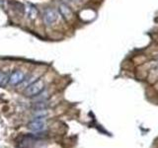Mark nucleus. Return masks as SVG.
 <instances>
[{"label": "nucleus", "instance_id": "nucleus-1", "mask_svg": "<svg viewBox=\"0 0 158 148\" xmlns=\"http://www.w3.org/2000/svg\"><path fill=\"white\" fill-rule=\"evenodd\" d=\"M43 89H45V82H43V80H38V81L32 83L26 88V90L24 91V95L27 97L36 96V95H39Z\"/></svg>", "mask_w": 158, "mask_h": 148}, {"label": "nucleus", "instance_id": "nucleus-2", "mask_svg": "<svg viewBox=\"0 0 158 148\" xmlns=\"http://www.w3.org/2000/svg\"><path fill=\"white\" fill-rule=\"evenodd\" d=\"M58 19V13H56L54 9H47L43 14V22L50 26L51 24H54L55 22Z\"/></svg>", "mask_w": 158, "mask_h": 148}, {"label": "nucleus", "instance_id": "nucleus-3", "mask_svg": "<svg viewBox=\"0 0 158 148\" xmlns=\"http://www.w3.org/2000/svg\"><path fill=\"white\" fill-rule=\"evenodd\" d=\"M58 8H59V12H60L61 16H62L65 20L70 22L73 19V12H72L71 9L66 5V4L61 3Z\"/></svg>", "mask_w": 158, "mask_h": 148}, {"label": "nucleus", "instance_id": "nucleus-4", "mask_svg": "<svg viewBox=\"0 0 158 148\" xmlns=\"http://www.w3.org/2000/svg\"><path fill=\"white\" fill-rule=\"evenodd\" d=\"M36 142L34 136H25L19 142V148H32L36 144Z\"/></svg>", "mask_w": 158, "mask_h": 148}, {"label": "nucleus", "instance_id": "nucleus-5", "mask_svg": "<svg viewBox=\"0 0 158 148\" xmlns=\"http://www.w3.org/2000/svg\"><path fill=\"white\" fill-rule=\"evenodd\" d=\"M45 127V122H43V120L41 119H37L33 120V122H31L29 124H28V128L31 129V131H42Z\"/></svg>", "mask_w": 158, "mask_h": 148}, {"label": "nucleus", "instance_id": "nucleus-6", "mask_svg": "<svg viewBox=\"0 0 158 148\" xmlns=\"http://www.w3.org/2000/svg\"><path fill=\"white\" fill-rule=\"evenodd\" d=\"M23 79H24L23 72H21V71H15V72L10 76L9 82L12 85H17V84H19L20 82L23 81Z\"/></svg>", "mask_w": 158, "mask_h": 148}, {"label": "nucleus", "instance_id": "nucleus-7", "mask_svg": "<svg viewBox=\"0 0 158 148\" xmlns=\"http://www.w3.org/2000/svg\"><path fill=\"white\" fill-rule=\"evenodd\" d=\"M7 76L6 74H4L3 72H0V85H4L6 83Z\"/></svg>", "mask_w": 158, "mask_h": 148}]
</instances>
